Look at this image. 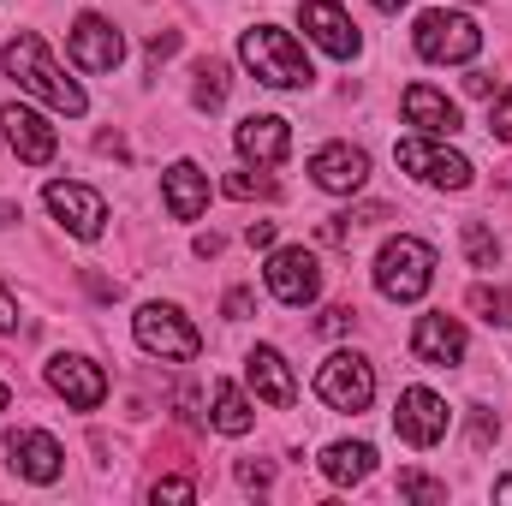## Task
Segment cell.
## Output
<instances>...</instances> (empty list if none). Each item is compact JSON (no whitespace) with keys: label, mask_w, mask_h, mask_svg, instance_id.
<instances>
[{"label":"cell","mask_w":512,"mask_h":506,"mask_svg":"<svg viewBox=\"0 0 512 506\" xmlns=\"http://www.w3.org/2000/svg\"><path fill=\"white\" fill-rule=\"evenodd\" d=\"M239 483H245V489H268V483H274V465H262V459H245V465H239Z\"/></svg>","instance_id":"d6a6232c"},{"label":"cell","mask_w":512,"mask_h":506,"mask_svg":"<svg viewBox=\"0 0 512 506\" xmlns=\"http://www.w3.org/2000/svg\"><path fill=\"white\" fill-rule=\"evenodd\" d=\"M239 60L251 66L256 84H268V90H304L316 78L310 60H304V42L292 30H280V24H251L239 36Z\"/></svg>","instance_id":"7a4b0ae2"},{"label":"cell","mask_w":512,"mask_h":506,"mask_svg":"<svg viewBox=\"0 0 512 506\" xmlns=\"http://www.w3.org/2000/svg\"><path fill=\"white\" fill-rule=\"evenodd\" d=\"M0 334H18V298L0 286Z\"/></svg>","instance_id":"d590c367"},{"label":"cell","mask_w":512,"mask_h":506,"mask_svg":"<svg viewBox=\"0 0 512 506\" xmlns=\"http://www.w3.org/2000/svg\"><path fill=\"white\" fill-rule=\"evenodd\" d=\"M6 399H12V393H6V381H0V411H6Z\"/></svg>","instance_id":"60d3db41"},{"label":"cell","mask_w":512,"mask_h":506,"mask_svg":"<svg viewBox=\"0 0 512 506\" xmlns=\"http://www.w3.org/2000/svg\"><path fill=\"white\" fill-rule=\"evenodd\" d=\"M399 495H405V501H423V506H441L447 501V483H435V477H423V471H399Z\"/></svg>","instance_id":"4316f807"},{"label":"cell","mask_w":512,"mask_h":506,"mask_svg":"<svg viewBox=\"0 0 512 506\" xmlns=\"http://www.w3.org/2000/svg\"><path fill=\"white\" fill-rule=\"evenodd\" d=\"M245 239H251V251H268V245H274V221H251Z\"/></svg>","instance_id":"8d00e7d4"},{"label":"cell","mask_w":512,"mask_h":506,"mask_svg":"<svg viewBox=\"0 0 512 506\" xmlns=\"http://www.w3.org/2000/svg\"><path fill=\"white\" fill-rule=\"evenodd\" d=\"M72 60L84 72H114L126 60V36L102 18V12H78L72 18Z\"/></svg>","instance_id":"7c38bea8"},{"label":"cell","mask_w":512,"mask_h":506,"mask_svg":"<svg viewBox=\"0 0 512 506\" xmlns=\"http://www.w3.org/2000/svg\"><path fill=\"white\" fill-rule=\"evenodd\" d=\"M0 131H6L12 155H18V161H30V167H48V161H54V149H60L54 126H48L36 108H24V102H6V108H0Z\"/></svg>","instance_id":"5bb4252c"},{"label":"cell","mask_w":512,"mask_h":506,"mask_svg":"<svg viewBox=\"0 0 512 506\" xmlns=\"http://www.w3.org/2000/svg\"><path fill=\"white\" fill-rule=\"evenodd\" d=\"M227 197H239V203H251V197H280V185L274 179H262V173H227V185H221Z\"/></svg>","instance_id":"83f0119b"},{"label":"cell","mask_w":512,"mask_h":506,"mask_svg":"<svg viewBox=\"0 0 512 506\" xmlns=\"http://www.w3.org/2000/svg\"><path fill=\"white\" fill-rule=\"evenodd\" d=\"M447 399L441 393H429V387H405L399 393V411H393V429H399V441H411V447H435L441 435H447Z\"/></svg>","instance_id":"30bf717a"},{"label":"cell","mask_w":512,"mask_h":506,"mask_svg":"<svg viewBox=\"0 0 512 506\" xmlns=\"http://www.w3.org/2000/svg\"><path fill=\"white\" fill-rule=\"evenodd\" d=\"M227 90H233L227 66H221V60H203V66H197V84H191V102H197L203 114H215V108L227 102Z\"/></svg>","instance_id":"cb8c5ba5"},{"label":"cell","mask_w":512,"mask_h":506,"mask_svg":"<svg viewBox=\"0 0 512 506\" xmlns=\"http://www.w3.org/2000/svg\"><path fill=\"white\" fill-rule=\"evenodd\" d=\"M495 429H501V423L477 405V417H471V441H477V447H489V441H495Z\"/></svg>","instance_id":"e575fe53"},{"label":"cell","mask_w":512,"mask_h":506,"mask_svg":"<svg viewBox=\"0 0 512 506\" xmlns=\"http://www.w3.org/2000/svg\"><path fill=\"white\" fill-rule=\"evenodd\" d=\"M310 179H316L322 191H334V197H352V191H364V179H370V155L352 149V143H322V149L310 155Z\"/></svg>","instance_id":"2e32d148"},{"label":"cell","mask_w":512,"mask_h":506,"mask_svg":"<svg viewBox=\"0 0 512 506\" xmlns=\"http://www.w3.org/2000/svg\"><path fill=\"white\" fill-rule=\"evenodd\" d=\"M221 310H227V322H245V316H251V310H256V292H251V286H233Z\"/></svg>","instance_id":"4dcf8cb0"},{"label":"cell","mask_w":512,"mask_h":506,"mask_svg":"<svg viewBox=\"0 0 512 506\" xmlns=\"http://www.w3.org/2000/svg\"><path fill=\"white\" fill-rule=\"evenodd\" d=\"M131 334H137V346H143L149 358H161V364H191V358L203 352V334H197L173 304H143L137 322H131Z\"/></svg>","instance_id":"8992f818"},{"label":"cell","mask_w":512,"mask_h":506,"mask_svg":"<svg viewBox=\"0 0 512 506\" xmlns=\"http://www.w3.org/2000/svg\"><path fill=\"white\" fill-rule=\"evenodd\" d=\"M370 6H376V12H399V6H405V0H370Z\"/></svg>","instance_id":"f35d334b"},{"label":"cell","mask_w":512,"mask_h":506,"mask_svg":"<svg viewBox=\"0 0 512 506\" xmlns=\"http://www.w3.org/2000/svg\"><path fill=\"white\" fill-rule=\"evenodd\" d=\"M489 131H495L501 143H512V90L495 96V108H489Z\"/></svg>","instance_id":"f546056e"},{"label":"cell","mask_w":512,"mask_h":506,"mask_svg":"<svg viewBox=\"0 0 512 506\" xmlns=\"http://www.w3.org/2000/svg\"><path fill=\"white\" fill-rule=\"evenodd\" d=\"M6 221H18V209H0V227H6Z\"/></svg>","instance_id":"ab89813d"},{"label":"cell","mask_w":512,"mask_h":506,"mask_svg":"<svg viewBox=\"0 0 512 506\" xmlns=\"http://www.w3.org/2000/svg\"><path fill=\"white\" fill-rule=\"evenodd\" d=\"M161 197H167V215L173 221H197L209 209V173L197 161H173L161 173Z\"/></svg>","instance_id":"ffe728a7"},{"label":"cell","mask_w":512,"mask_h":506,"mask_svg":"<svg viewBox=\"0 0 512 506\" xmlns=\"http://www.w3.org/2000/svg\"><path fill=\"white\" fill-rule=\"evenodd\" d=\"M352 322H358V316H352V310H346V304H334V310H322V322H316V328H322V334H328V340H340V334H346V328H352Z\"/></svg>","instance_id":"1f68e13d"},{"label":"cell","mask_w":512,"mask_h":506,"mask_svg":"<svg viewBox=\"0 0 512 506\" xmlns=\"http://www.w3.org/2000/svg\"><path fill=\"white\" fill-rule=\"evenodd\" d=\"M6 78L18 84V90H30L36 102H48L54 114H66V120H78V114H90V96L54 66V54H48V42L36 36V30H18L12 42H6Z\"/></svg>","instance_id":"6da1fadb"},{"label":"cell","mask_w":512,"mask_h":506,"mask_svg":"<svg viewBox=\"0 0 512 506\" xmlns=\"http://www.w3.org/2000/svg\"><path fill=\"white\" fill-rule=\"evenodd\" d=\"M6 453H12V471L24 483H54L66 471V453H60V441L48 429H12L6 435Z\"/></svg>","instance_id":"e0dca14e"},{"label":"cell","mask_w":512,"mask_h":506,"mask_svg":"<svg viewBox=\"0 0 512 506\" xmlns=\"http://www.w3.org/2000/svg\"><path fill=\"white\" fill-rule=\"evenodd\" d=\"M48 387H54L72 411H96V405L108 399V376H102V364H90V358H78V352L48 358Z\"/></svg>","instance_id":"8fae6325"},{"label":"cell","mask_w":512,"mask_h":506,"mask_svg":"<svg viewBox=\"0 0 512 506\" xmlns=\"http://www.w3.org/2000/svg\"><path fill=\"white\" fill-rule=\"evenodd\" d=\"M495 501H512V477H501V483H495Z\"/></svg>","instance_id":"74e56055"},{"label":"cell","mask_w":512,"mask_h":506,"mask_svg":"<svg viewBox=\"0 0 512 506\" xmlns=\"http://www.w3.org/2000/svg\"><path fill=\"white\" fill-rule=\"evenodd\" d=\"M298 24H304V36H310L322 54H334V60H352V54H358V30H352V18H346L340 0H304Z\"/></svg>","instance_id":"9a60e30c"},{"label":"cell","mask_w":512,"mask_h":506,"mask_svg":"<svg viewBox=\"0 0 512 506\" xmlns=\"http://www.w3.org/2000/svg\"><path fill=\"white\" fill-rule=\"evenodd\" d=\"M245 381H251V393L262 405H274V411H286L292 399H298V381H292V364L274 352V346H251V358H245Z\"/></svg>","instance_id":"ac0fdd59"},{"label":"cell","mask_w":512,"mask_h":506,"mask_svg":"<svg viewBox=\"0 0 512 506\" xmlns=\"http://www.w3.org/2000/svg\"><path fill=\"white\" fill-rule=\"evenodd\" d=\"M411 358L429 364V370H453V364L465 358V322L447 316V310L417 316V328H411Z\"/></svg>","instance_id":"4fadbf2b"},{"label":"cell","mask_w":512,"mask_h":506,"mask_svg":"<svg viewBox=\"0 0 512 506\" xmlns=\"http://www.w3.org/2000/svg\"><path fill=\"white\" fill-rule=\"evenodd\" d=\"M399 108H405V120L423 131V137H453L459 131V102H447L435 84H411L399 96Z\"/></svg>","instance_id":"44dd1931"},{"label":"cell","mask_w":512,"mask_h":506,"mask_svg":"<svg viewBox=\"0 0 512 506\" xmlns=\"http://www.w3.org/2000/svg\"><path fill=\"white\" fill-rule=\"evenodd\" d=\"M262 280H268V292H274L280 304H292V310H304V304L322 298V268H316V256L304 251V245L274 251L268 268H262Z\"/></svg>","instance_id":"9c48e42d"},{"label":"cell","mask_w":512,"mask_h":506,"mask_svg":"<svg viewBox=\"0 0 512 506\" xmlns=\"http://www.w3.org/2000/svg\"><path fill=\"white\" fill-rule=\"evenodd\" d=\"M459 245H465V262H471V268H495V262H501V239H495L483 221H465Z\"/></svg>","instance_id":"d4e9b609"},{"label":"cell","mask_w":512,"mask_h":506,"mask_svg":"<svg viewBox=\"0 0 512 506\" xmlns=\"http://www.w3.org/2000/svg\"><path fill=\"white\" fill-rule=\"evenodd\" d=\"M471 310H477L489 328H512V292L507 286H477V292H471Z\"/></svg>","instance_id":"484cf974"},{"label":"cell","mask_w":512,"mask_h":506,"mask_svg":"<svg viewBox=\"0 0 512 506\" xmlns=\"http://www.w3.org/2000/svg\"><path fill=\"white\" fill-rule=\"evenodd\" d=\"M42 203H48V215H54V221H60L72 239H102V227H108V203H102L90 185H72V179H48Z\"/></svg>","instance_id":"ba28073f"},{"label":"cell","mask_w":512,"mask_h":506,"mask_svg":"<svg viewBox=\"0 0 512 506\" xmlns=\"http://www.w3.org/2000/svg\"><path fill=\"white\" fill-rule=\"evenodd\" d=\"M316 399H322L328 411H370V399H376V370H370V358L334 352V358L316 370Z\"/></svg>","instance_id":"52a82bcc"},{"label":"cell","mask_w":512,"mask_h":506,"mask_svg":"<svg viewBox=\"0 0 512 506\" xmlns=\"http://www.w3.org/2000/svg\"><path fill=\"white\" fill-rule=\"evenodd\" d=\"M370 471H376V447H370V441H334V447L322 453V477L340 483V489L364 483Z\"/></svg>","instance_id":"7402d4cb"},{"label":"cell","mask_w":512,"mask_h":506,"mask_svg":"<svg viewBox=\"0 0 512 506\" xmlns=\"http://www.w3.org/2000/svg\"><path fill=\"white\" fill-rule=\"evenodd\" d=\"M149 495H155V506L161 501H197V483H191V477H161Z\"/></svg>","instance_id":"f1b7e54d"},{"label":"cell","mask_w":512,"mask_h":506,"mask_svg":"<svg viewBox=\"0 0 512 506\" xmlns=\"http://www.w3.org/2000/svg\"><path fill=\"white\" fill-rule=\"evenodd\" d=\"M167 54H179V30H155L149 36V60H167Z\"/></svg>","instance_id":"836d02e7"},{"label":"cell","mask_w":512,"mask_h":506,"mask_svg":"<svg viewBox=\"0 0 512 506\" xmlns=\"http://www.w3.org/2000/svg\"><path fill=\"white\" fill-rule=\"evenodd\" d=\"M233 143H239V155L256 161V167H280L286 149H292V126L280 114H251V120H239Z\"/></svg>","instance_id":"d6986e66"},{"label":"cell","mask_w":512,"mask_h":506,"mask_svg":"<svg viewBox=\"0 0 512 506\" xmlns=\"http://www.w3.org/2000/svg\"><path fill=\"white\" fill-rule=\"evenodd\" d=\"M209 423H215L221 435H251L256 411H251V399H245L233 381H215V411H209Z\"/></svg>","instance_id":"603a6c76"},{"label":"cell","mask_w":512,"mask_h":506,"mask_svg":"<svg viewBox=\"0 0 512 506\" xmlns=\"http://www.w3.org/2000/svg\"><path fill=\"white\" fill-rule=\"evenodd\" d=\"M393 161L411 173V179H423V185H435V191H465L471 185V161L459 155V149H447L441 137H399L393 143Z\"/></svg>","instance_id":"5b68a950"},{"label":"cell","mask_w":512,"mask_h":506,"mask_svg":"<svg viewBox=\"0 0 512 506\" xmlns=\"http://www.w3.org/2000/svg\"><path fill=\"white\" fill-rule=\"evenodd\" d=\"M429 280H435V251H429L423 239L399 233V239H387L382 251H376V292H382V298L417 304V298L429 292Z\"/></svg>","instance_id":"277c9868"},{"label":"cell","mask_w":512,"mask_h":506,"mask_svg":"<svg viewBox=\"0 0 512 506\" xmlns=\"http://www.w3.org/2000/svg\"><path fill=\"white\" fill-rule=\"evenodd\" d=\"M411 42H417V54L435 60V66H465V60L483 54V30H477V18H471V12H447V6L417 12Z\"/></svg>","instance_id":"3957f363"}]
</instances>
